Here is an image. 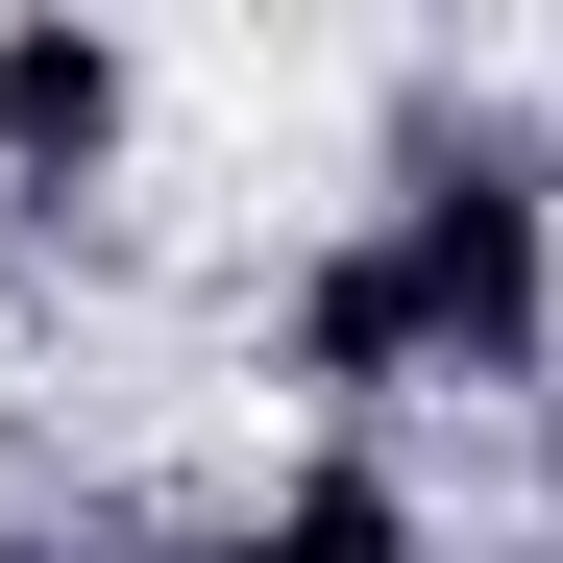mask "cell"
Wrapping results in <instances>:
<instances>
[{
  "mask_svg": "<svg viewBox=\"0 0 563 563\" xmlns=\"http://www.w3.org/2000/svg\"><path fill=\"white\" fill-rule=\"evenodd\" d=\"M367 221H393V269H417L441 393H563V123H539V99H490V74H393Z\"/></svg>",
  "mask_w": 563,
  "mask_h": 563,
  "instance_id": "cell-1",
  "label": "cell"
},
{
  "mask_svg": "<svg viewBox=\"0 0 563 563\" xmlns=\"http://www.w3.org/2000/svg\"><path fill=\"white\" fill-rule=\"evenodd\" d=\"M147 147V49L99 0H0V221H99Z\"/></svg>",
  "mask_w": 563,
  "mask_h": 563,
  "instance_id": "cell-2",
  "label": "cell"
},
{
  "mask_svg": "<svg viewBox=\"0 0 563 563\" xmlns=\"http://www.w3.org/2000/svg\"><path fill=\"white\" fill-rule=\"evenodd\" d=\"M269 367L319 393V441H393V393H441V343H417V269H393V221H319L295 269H269Z\"/></svg>",
  "mask_w": 563,
  "mask_h": 563,
  "instance_id": "cell-3",
  "label": "cell"
},
{
  "mask_svg": "<svg viewBox=\"0 0 563 563\" xmlns=\"http://www.w3.org/2000/svg\"><path fill=\"white\" fill-rule=\"evenodd\" d=\"M221 563H441V490H417L393 441H295V465L221 515Z\"/></svg>",
  "mask_w": 563,
  "mask_h": 563,
  "instance_id": "cell-4",
  "label": "cell"
},
{
  "mask_svg": "<svg viewBox=\"0 0 563 563\" xmlns=\"http://www.w3.org/2000/svg\"><path fill=\"white\" fill-rule=\"evenodd\" d=\"M74 563H221L197 515H74Z\"/></svg>",
  "mask_w": 563,
  "mask_h": 563,
  "instance_id": "cell-5",
  "label": "cell"
},
{
  "mask_svg": "<svg viewBox=\"0 0 563 563\" xmlns=\"http://www.w3.org/2000/svg\"><path fill=\"white\" fill-rule=\"evenodd\" d=\"M0 563H74V515H0Z\"/></svg>",
  "mask_w": 563,
  "mask_h": 563,
  "instance_id": "cell-6",
  "label": "cell"
},
{
  "mask_svg": "<svg viewBox=\"0 0 563 563\" xmlns=\"http://www.w3.org/2000/svg\"><path fill=\"white\" fill-rule=\"evenodd\" d=\"M490 563H563V539H490Z\"/></svg>",
  "mask_w": 563,
  "mask_h": 563,
  "instance_id": "cell-7",
  "label": "cell"
},
{
  "mask_svg": "<svg viewBox=\"0 0 563 563\" xmlns=\"http://www.w3.org/2000/svg\"><path fill=\"white\" fill-rule=\"evenodd\" d=\"M539 465H563V417H539Z\"/></svg>",
  "mask_w": 563,
  "mask_h": 563,
  "instance_id": "cell-8",
  "label": "cell"
}]
</instances>
